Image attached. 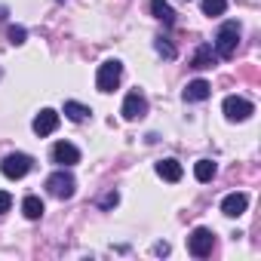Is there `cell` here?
I'll return each instance as SVG.
<instances>
[{
  "instance_id": "1",
  "label": "cell",
  "mask_w": 261,
  "mask_h": 261,
  "mask_svg": "<svg viewBox=\"0 0 261 261\" xmlns=\"http://www.w3.org/2000/svg\"><path fill=\"white\" fill-rule=\"evenodd\" d=\"M237 43H240V25L237 22H224L218 37H215V56L218 59H230L237 53Z\"/></svg>"
},
{
  "instance_id": "2",
  "label": "cell",
  "mask_w": 261,
  "mask_h": 261,
  "mask_svg": "<svg viewBox=\"0 0 261 261\" xmlns=\"http://www.w3.org/2000/svg\"><path fill=\"white\" fill-rule=\"evenodd\" d=\"M120 77H123V65H120L117 59H108L105 65H98V74H95L98 92H114L117 83H120Z\"/></svg>"
},
{
  "instance_id": "3",
  "label": "cell",
  "mask_w": 261,
  "mask_h": 261,
  "mask_svg": "<svg viewBox=\"0 0 261 261\" xmlns=\"http://www.w3.org/2000/svg\"><path fill=\"white\" fill-rule=\"evenodd\" d=\"M46 188H49L53 197H59V200H71L74 191H77V181H74V175L65 172V166H62L59 172H53V175L46 178Z\"/></svg>"
},
{
  "instance_id": "4",
  "label": "cell",
  "mask_w": 261,
  "mask_h": 261,
  "mask_svg": "<svg viewBox=\"0 0 261 261\" xmlns=\"http://www.w3.org/2000/svg\"><path fill=\"white\" fill-rule=\"evenodd\" d=\"M31 163L34 160L28 154H10V157H4V163H0V172L7 178H25L31 172Z\"/></svg>"
},
{
  "instance_id": "5",
  "label": "cell",
  "mask_w": 261,
  "mask_h": 261,
  "mask_svg": "<svg viewBox=\"0 0 261 261\" xmlns=\"http://www.w3.org/2000/svg\"><path fill=\"white\" fill-rule=\"evenodd\" d=\"M212 246H215V233H212L209 227H197V230L188 237V249H191V255H197V258H206V255L212 252Z\"/></svg>"
},
{
  "instance_id": "6",
  "label": "cell",
  "mask_w": 261,
  "mask_h": 261,
  "mask_svg": "<svg viewBox=\"0 0 261 261\" xmlns=\"http://www.w3.org/2000/svg\"><path fill=\"white\" fill-rule=\"evenodd\" d=\"M252 101H246V98H237V95H227L224 98V117L230 120V123H243V120H249L252 117Z\"/></svg>"
},
{
  "instance_id": "7",
  "label": "cell",
  "mask_w": 261,
  "mask_h": 261,
  "mask_svg": "<svg viewBox=\"0 0 261 261\" xmlns=\"http://www.w3.org/2000/svg\"><path fill=\"white\" fill-rule=\"evenodd\" d=\"M145 114H148V98L142 92H129L123 98V117L126 120H142Z\"/></svg>"
},
{
  "instance_id": "8",
  "label": "cell",
  "mask_w": 261,
  "mask_h": 261,
  "mask_svg": "<svg viewBox=\"0 0 261 261\" xmlns=\"http://www.w3.org/2000/svg\"><path fill=\"white\" fill-rule=\"evenodd\" d=\"M31 126H34V133H37V136H53L56 129H59V114H56L53 108H43V111L34 117Z\"/></svg>"
},
{
  "instance_id": "9",
  "label": "cell",
  "mask_w": 261,
  "mask_h": 261,
  "mask_svg": "<svg viewBox=\"0 0 261 261\" xmlns=\"http://www.w3.org/2000/svg\"><path fill=\"white\" fill-rule=\"evenodd\" d=\"M246 206H249V197H246V194H227V197L221 200V212H224L227 218H240V215L246 212Z\"/></svg>"
},
{
  "instance_id": "10",
  "label": "cell",
  "mask_w": 261,
  "mask_h": 261,
  "mask_svg": "<svg viewBox=\"0 0 261 261\" xmlns=\"http://www.w3.org/2000/svg\"><path fill=\"white\" fill-rule=\"evenodd\" d=\"M53 160H56L59 166H74V163H80V151H77L74 145H68V142H59V145L53 148Z\"/></svg>"
},
{
  "instance_id": "11",
  "label": "cell",
  "mask_w": 261,
  "mask_h": 261,
  "mask_svg": "<svg viewBox=\"0 0 261 261\" xmlns=\"http://www.w3.org/2000/svg\"><path fill=\"white\" fill-rule=\"evenodd\" d=\"M209 92H212V86H209L206 80H191V83L185 86V101H206Z\"/></svg>"
},
{
  "instance_id": "12",
  "label": "cell",
  "mask_w": 261,
  "mask_h": 261,
  "mask_svg": "<svg viewBox=\"0 0 261 261\" xmlns=\"http://www.w3.org/2000/svg\"><path fill=\"white\" fill-rule=\"evenodd\" d=\"M157 175L163 181H181V163L178 160H160L157 163Z\"/></svg>"
},
{
  "instance_id": "13",
  "label": "cell",
  "mask_w": 261,
  "mask_h": 261,
  "mask_svg": "<svg viewBox=\"0 0 261 261\" xmlns=\"http://www.w3.org/2000/svg\"><path fill=\"white\" fill-rule=\"evenodd\" d=\"M151 13H154L163 25H172V22H175V13H172V7L166 4V0H151Z\"/></svg>"
},
{
  "instance_id": "14",
  "label": "cell",
  "mask_w": 261,
  "mask_h": 261,
  "mask_svg": "<svg viewBox=\"0 0 261 261\" xmlns=\"http://www.w3.org/2000/svg\"><path fill=\"white\" fill-rule=\"evenodd\" d=\"M89 114H92V111H89L86 105H80V101H65V117H68V120H74V123H83Z\"/></svg>"
},
{
  "instance_id": "15",
  "label": "cell",
  "mask_w": 261,
  "mask_h": 261,
  "mask_svg": "<svg viewBox=\"0 0 261 261\" xmlns=\"http://www.w3.org/2000/svg\"><path fill=\"white\" fill-rule=\"evenodd\" d=\"M22 212H25V218L37 221V218L43 215V200H40V197H25V200H22Z\"/></svg>"
},
{
  "instance_id": "16",
  "label": "cell",
  "mask_w": 261,
  "mask_h": 261,
  "mask_svg": "<svg viewBox=\"0 0 261 261\" xmlns=\"http://www.w3.org/2000/svg\"><path fill=\"white\" fill-rule=\"evenodd\" d=\"M215 172H218V166H215L212 160H200V163L194 166V175H197V181H212V178H215Z\"/></svg>"
},
{
  "instance_id": "17",
  "label": "cell",
  "mask_w": 261,
  "mask_h": 261,
  "mask_svg": "<svg viewBox=\"0 0 261 261\" xmlns=\"http://www.w3.org/2000/svg\"><path fill=\"white\" fill-rule=\"evenodd\" d=\"M212 65H215V53H212V46H200L197 56H194V68H212Z\"/></svg>"
},
{
  "instance_id": "18",
  "label": "cell",
  "mask_w": 261,
  "mask_h": 261,
  "mask_svg": "<svg viewBox=\"0 0 261 261\" xmlns=\"http://www.w3.org/2000/svg\"><path fill=\"white\" fill-rule=\"evenodd\" d=\"M227 7V0H203V13L206 16H221Z\"/></svg>"
},
{
  "instance_id": "19",
  "label": "cell",
  "mask_w": 261,
  "mask_h": 261,
  "mask_svg": "<svg viewBox=\"0 0 261 261\" xmlns=\"http://www.w3.org/2000/svg\"><path fill=\"white\" fill-rule=\"evenodd\" d=\"M7 37H10V43H16V46H19V43H25V37H28V31H25L22 25H13Z\"/></svg>"
},
{
  "instance_id": "20",
  "label": "cell",
  "mask_w": 261,
  "mask_h": 261,
  "mask_svg": "<svg viewBox=\"0 0 261 261\" xmlns=\"http://www.w3.org/2000/svg\"><path fill=\"white\" fill-rule=\"evenodd\" d=\"M157 53H160V56H166V59H175V49H172V46H169L163 37L157 40Z\"/></svg>"
},
{
  "instance_id": "21",
  "label": "cell",
  "mask_w": 261,
  "mask_h": 261,
  "mask_svg": "<svg viewBox=\"0 0 261 261\" xmlns=\"http://www.w3.org/2000/svg\"><path fill=\"white\" fill-rule=\"evenodd\" d=\"M10 206H13V197H10L7 191H0V215L10 212Z\"/></svg>"
},
{
  "instance_id": "22",
  "label": "cell",
  "mask_w": 261,
  "mask_h": 261,
  "mask_svg": "<svg viewBox=\"0 0 261 261\" xmlns=\"http://www.w3.org/2000/svg\"><path fill=\"white\" fill-rule=\"evenodd\" d=\"M154 249H157V252H160V255H166V252H169V243H157V246H154Z\"/></svg>"
}]
</instances>
